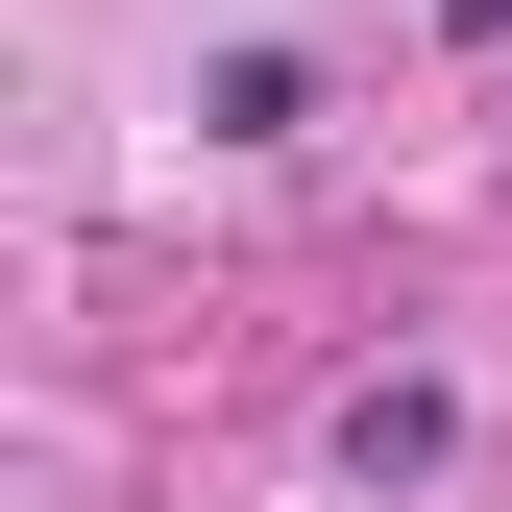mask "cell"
<instances>
[{"label": "cell", "instance_id": "1", "mask_svg": "<svg viewBox=\"0 0 512 512\" xmlns=\"http://www.w3.org/2000/svg\"><path fill=\"white\" fill-rule=\"evenodd\" d=\"M439 439H464V415H439V391H415V366H391V391H342V464H366V488H415V464H439Z\"/></svg>", "mask_w": 512, "mask_h": 512}, {"label": "cell", "instance_id": "2", "mask_svg": "<svg viewBox=\"0 0 512 512\" xmlns=\"http://www.w3.org/2000/svg\"><path fill=\"white\" fill-rule=\"evenodd\" d=\"M196 122H220V147H293V122H317V74H293V49H220V98H196Z\"/></svg>", "mask_w": 512, "mask_h": 512}, {"label": "cell", "instance_id": "3", "mask_svg": "<svg viewBox=\"0 0 512 512\" xmlns=\"http://www.w3.org/2000/svg\"><path fill=\"white\" fill-rule=\"evenodd\" d=\"M439 25H488V49H512V0H439Z\"/></svg>", "mask_w": 512, "mask_h": 512}]
</instances>
